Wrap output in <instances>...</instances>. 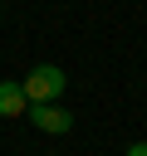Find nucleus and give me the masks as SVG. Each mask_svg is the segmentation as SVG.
<instances>
[{
  "label": "nucleus",
  "instance_id": "obj_1",
  "mask_svg": "<svg viewBox=\"0 0 147 156\" xmlns=\"http://www.w3.org/2000/svg\"><path fill=\"white\" fill-rule=\"evenodd\" d=\"M20 88H24L29 102H59V93L69 88V78H64L59 63H34V68L20 78Z\"/></svg>",
  "mask_w": 147,
  "mask_h": 156
},
{
  "label": "nucleus",
  "instance_id": "obj_2",
  "mask_svg": "<svg viewBox=\"0 0 147 156\" xmlns=\"http://www.w3.org/2000/svg\"><path fill=\"white\" fill-rule=\"evenodd\" d=\"M24 117H29L39 132H49V136H64V132L74 127V117H69L59 102H29V112H24Z\"/></svg>",
  "mask_w": 147,
  "mask_h": 156
},
{
  "label": "nucleus",
  "instance_id": "obj_3",
  "mask_svg": "<svg viewBox=\"0 0 147 156\" xmlns=\"http://www.w3.org/2000/svg\"><path fill=\"white\" fill-rule=\"evenodd\" d=\"M29 112V98H24V88L20 83H0V117H24Z\"/></svg>",
  "mask_w": 147,
  "mask_h": 156
},
{
  "label": "nucleus",
  "instance_id": "obj_4",
  "mask_svg": "<svg viewBox=\"0 0 147 156\" xmlns=\"http://www.w3.org/2000/svg\"><path fill=\"white\" fill-rule=\"evenodd\" d=\"M123 156H147V141H132V146H127Z\"/></svg>",
  "mask_w": 147,
  "mask_h": 156
}]
</instances>
